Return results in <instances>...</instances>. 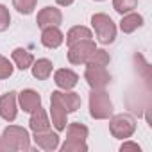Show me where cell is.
Instances as JSON below:
<instances>
[{
  "instance_id": "4",
  "label": "cell",
  "mask_w": 152,
  "mask_h": 152,
  "mask_svg": "<svg viewBox=\"0 0 152 152\" xmlns=\"http://www.w3.org/2000/svg\"><path fill=\"white\" fill-rule=\"evenodd\" d=\"M2 138L7 141V145L11 147V152L16 150H31V136L27 132V129L18 127V125H9L4 129Z\"/></svg>"
},
{
  "instance_id": "14",
  "label": "cell",
  "mask_w": 152,
  "mask_h": 152,
  "mask_svg": "<svg viewBox=\"0 0 152 152\" xmlns=\"http://www.w3.org/2000/svg\"><path fill=\"white\" fill-rule=\"evenodd\" d=\"M143 25V16L138 15V13H127V15H122V22H120V31L124 34H131L134 31H138L140 27Z\"/></svg>"
},
{
  "instance_id": "1",
  "label": "cell",
  "mask_w": 152,
  "mask_h": 152,
  "mask_svg": "<svg viewBox=\"0 0 152 152\" xmlns=\"http://www.w3.org/2000/svg\"><path fill=\"white\" fill-rule=\"evenodd\" d=\"M90 115L95 120H107L113 115V102L104 90H91V93H90Z\"/></svg>"
},
{
  "instance_id": "6",
  "label": "cell",
  "mask_w": 152,
  "mask_h": 152,
  "mask_svg": "<svg viewBox=\"0 0 152 152\" xmlns=\"http://www.w3.org/2000/svg\"><path fill=\"white\" fill-rule=\"evenodd\" d=\"M84 79L90 84L91 90H104L111 83V75L106 70V66H86Z\"/></svg>"
},
{
  "instance_id": "24",
  "label": "cell",
  "mask_w": 152,
  "mask_h": 152,
  "mask_svg": "<svg viewBox=\"0 0 152 152\" xmlns=\"http://www.w3.org/2000/svg\"><path fill=\"white\" fill-rule=\"evenodd\" d=\"M61 150H63V152H86V150H88V145H86V141L66 140V141L61 145Z\"/></svg>"
},
{
  "instance_id": "22",
  "label": "cell",
  "mask_w": 152,
  "mask_h": 152,
  "mask_svg": "<svg viewBox=\"0 0 152 152\" xmlns=\"http://www.w3.org/2000/svg\"><path fill=\"white\" fill-rule=\"evenodd\" d=\"M136 6H138V0H113V7L120 15H127V13L134 11Z\"/></svg>"
},
{
  "instance_id": "19",
  "label": "cell",
  "mask_w": 152,
  "mask_h": 152,
  "mask_svg": "<svg viewBox=\"0 0 152 152\" xmlns=\"http://www.w3.org/2000/svg\"><path fill=\"white\" fill-rule=\"evenodd\" d=\"M91 38H93V34H91V31L88 27H84V25H75L66 34V45L70 47L73 43H79L83 39H91Z\"/></svg>"
},
{
  "instance_id": "9",
  "label": "cell",
  "mask_w": 152,
  "mask_h": 152,
  "mask_svg": "<svg viewBox=\"0 0 152 152\" xmlns=\"http://www.w3.org/2000/svg\"><path fill=\"white\" fill-rule=\"evenodd\" d=\"M16 99H18V93H15V91H9V93L0 97V116L6 122H15L16 120V115H18Z\"/></svg>"
},
{
  "instance_id": "3",
  "label": "cell",
  "mask_w": 152,
  "mask_h": 152,
  "mask_svg": "<svg viewBox=\"0 0 152 152\" xmlns=\"http://www.w3.org/2000/svg\"><path fill=\"white\" fill-rule=\"evenodd\" d=\"M136 131V120L134 116L127 115V113H120L111 116L109 120V132L113 134V138L116 140H127L134 134Z\"/></svg>"
},
{
  "instance_id": "27",
  "label": "cell",
  "mask_w": 152,
  "mask_h": 152,
  "mask_svg": "<svg viewBox=\"0 0 152 152\" xmlns=\"http://www.w3.org/2000/svg\"><path fill=\"white\" fill-rule=\"evenodd\" d=\"M120 150H122V152H127V150L140 152L141 148H140V145H138V143H134V141H124V143H122V147H120Z\"/></svg>"
},
{
  "instance_id": "5",
  "label": "cell",
  "mask_w": 152,
  "mask_h": 152,
  "mask_svg": "<svg viewBox=\"0 0 152 152\" xmlns=\"http://www.w3.org/2000/svg\"><path fill=\"white\" fill-rule=\"evenodd\" d=\"M95 50L97 47L93 39H83L79 43H73L68 47V61L72 64H86Z\"/></svg>"
},
{
  "instance_id": "23",
  "label": "cell",
  "mask_w": 152,
  "mask_h": 152,
  "mask_svg": "<svg viewBox=\"0 0 152 152\" xmlns=\"http://www.w3.org/2000/svg\"><path fill=\"white\" fill-rule=\"evenodd\" d=\"M38 4V0H13V6L20 15H31Z\"/></svg>"
},
{
  "instance_id": "13",
  "label": "cell",
  "mask_w": 152,
  "mask_h": 152,
  "mask_svg": "<svg viewBox=\"0 0 152 152\" xmlns=\"http://www.w3.org/2000/svg\"><path fill=\"white\" fill-rule=\"evenodd\" d=\"M34 141L39 148L43 150H56L59 147V136L56 132H52L50 129L47 131H39V132H34Z\"/></svg>"
},
{
  "instance_id": "15",
  "label": "cell",
  "mask_w": 152,
  "mask_h": 152,
  "mask_svg": "<svg viewBox=\"0 0 152 152\" xmlns=\"http://www.w3.org/2000/svg\"><path fill=\"white\" fill-rule=\"evenodd\" d=\"M50 115H52V124L56 127V131H64L66 129V111L61 107V104L54 99H50Z\"/></svg>"
},
{
  "instance_id": "2",
  "label": "cell",
  "mask_w": 152,
  "mask_h": 152,
  "mask_svg": "<svg viewBox=\"0 0 152 152\" xmlns=\"http://www.w3.org/2000/svg\"><path fill=\"white\" fill-rule=\"evenodd\" d=\"M91 25H93V31L99 38V41L102 45H109L115 41L116 38V25L115 22L111 20L109 15L106 13H95L91 16Z\"/></svg>"
},
{
  "instance_id": "29",
  "label": "cell",
  "mask_w": 152,
  "mask_h": 152,
  "mask_svg": "<svg viewBox=\"0 0 152 152\" xmlns=\"http://www.w3.org/2000/svg\"><path fill=\"white\" fill-rule=\"evenodd\" d=\"M56 2L59 4V6H63V7H68V6H72L75 0H56Z\"/></svg>"
},
{
  "instance_id": "26",
  "label": "cell",
  "mask_w": 152,
  "mask_h": 152,
  "mask_svg": "<svg viewBox=\"0 0 152 152\" xmlns=\"http://www.w3.org/2000/svg\"><path fill=\"white\" fill-rule=\"evenodd\" d=\"M9 23H11V15H9V9H7L4 4H0V32L7 31Z\"/></svg>"
},
{
  "instance_id": "17",
  "label": "cell",
  "mask_w": 152,
  "mask_h": 152,
  "mask_svg": "<svg viewBox=\"0 0 152 152\" xmlns=\"http://www.w3.org/2000/svg\"><path fill=\"white\" fill-rule=\"evenodd\" d=\"M32 77L34 79H38V81H45V79H48L50 75H52V61L50 59H47V57H41V59H38V61H34L32 63Z\"/></svg>"
},
{
  "instance_id": "20",
  "label": "cell",
  "mask_w": 152,
  "mask_h": 152,
  "mask_svg": "<svg viewBox=\"0 0 152 152\" xmlns=\"http://www.w3.org/2000/svg\"><path fill=\"white\" fill-rule=\"evenodd\" d=\"M64 131H66V140H75V141H86L88 132H90L88 127L83 125V124H79V122L70 124Z\"/></svg>"
},
{
  "instance_id": "28",
  "label": "cell",
  "mask_w": 152,
  "mask_h": 152,
  "mask_svg": "<svg viewBox=\"0 0 152 152\" xmlns=\"http://www.w3.org/2000/svg\"><path fill=\"white\" fill-rule=\"evenodd\" d=\"M0 152H11V147L7 145V141L0 136Z\"/></svg>"
},
{
  "instance_id": "12",
  "label": "cell",
  "mask_w": 152,
  "mask_h": 152,
  "mask_svg": "<svg viewBox=\"0 0 152 152\" xmlns=\"http://www.w3.org/2000/svg\"><path fill=\"white\" fill-rule=\"evenodd\" d=\"M64 41V34L59 31V27H45L41 32V45L47 48H57Z\"/></svg>"
},
{
  "instance_id": "11",
  "label": "cell",
  "mask_w": 152,
  "mask_h": 152,
  "mask_svg": "<svg viewBox=\"0 0 152 152\" xmlns=\"http://www.w3.org/2000/svg\"><path fill=\"white\" fill-rule=\"evenodd\" d=\"M16 100L20 102V106H22V109L25 113H32L38 107H41V97L34 90H23V91H20Z\"/></svg>"
},
{
  "instance_id": "7",
  "label": "cell",
  "mask_w": 152,
  "mask_h": 152,
  "mask_svg": "<svg viewBox=\"0 0 152 152\" xmlns=\"http://www.w3.org/2000/svg\"><path fill=\"white\" fill-rule=\"evenodd\" d=\"M50 99L57 100L66 113H75V111L81 107V104H83L81 95L79 93H73L70 90H66V91H52Z\"/></svg>"
},
{
  "instance_id": "25",
  "label": "cell",
  "mask_w": 152,
  "mask_h": 152,
  "mask_svg": "<svg viewBox=\"0 0 152 152\" xmlns=\"http://www.w3.org/2000/svg\"><path fill=\"white\" fill-rule=\"evenodd\" d=\"M13 70L15 66L11 64V61L4 56H0V79H7L13 75Z\"/></svg>"
},
{
  "instance_id": "18",
  "label": "cell",
  "mask_w": 152,
  "mask_h": 152,
  "mask_svg": "<svg viewBox=\"0 0 152 152\" xmlns=\"http://www.w3.org/2000/svg\"><path fill=\"white\" fill-rule=\"evenodd\" d=\"M11 57H13L16 68H20V70H27V68H31L32 63H34V56H32L27 48H22V47L15 48L13 54H11Z\"/></svg>"
},
{
  "instance_id": "21",
  "label": "cell",
  "mask_w": 152,
  "mask_h": 152,
  "mask_svg": "<svg viewBox=\"0 0 152 152\" xmlns=\"http://www.w3.org/2000/svg\"><path fill=\"white\" fill-rule=\"evenodd\" d=\"M109 61H111L109 54H107L106 50H102V48H97V50L93 52V56L88 59L86 64H90V66H107Z\"/></svg>"
},
{
  "instance_id": "30",
  "label": "cell",
  "mask_w": 152,
  "mask_h": 152,
  "mask_svg": "<svg viewBox=\"0 0 152 152\" xmlns=\"http://www.w3.org/2000/svg\"><path fill=\"white\" fill-rule=\"evenodd\" d=\"M97 2H100V0H97Z\"/></svg>"
},
{
  "instance_id": "16",
  "label": "cell",
  "mask_w": 152,
  "mask_h": 152,
  "mask_svg": "<svg viewBox=\"0 0 152 152\" xmlns=\"http://www.w3.org/2000/svg\"><path fill=\"white\" fill-rule=\"evenodd\" d=\"M29 127H31L32 132H39V131H47V129H50V122H48V116H47L45 109L38 107L36 111L31 113Z\"/></svg>"
},
{
  "instance_id": "8",
  "label": "cell",
  "mask_w": 152,
  "mask_h": 152,
  "mask_svg": "<svg viewBox=\"0 0 152 152\" xmlns=\"http://www.w3.org/2000/svg\"><path fill=\"white\" fill-rule=\"evenodd\" d=\"M36 23L38 27L45 29V27H59L63 23V13L57 9V7H43L39 13H38V18H36Z\"/></svg>"
},
{
  "instance_id": "10",
  "label": "cell",
  "mask_w": 152,
  "mask_h": 152,
  "mask_svg": "<svg viewBox=\"0 0 152 152\" xmlns=\"http://www.w3.org/2000/svg\"><path fill=\"white\" fill-rule=\"evenodd\" d=\"M54 83H56L57 88H61V90L66 91V90H72V88L77 86L79 75L75 73L73 70H70V68H61V70H57L54 73Z\"/></svg>"
}]
</instances>
